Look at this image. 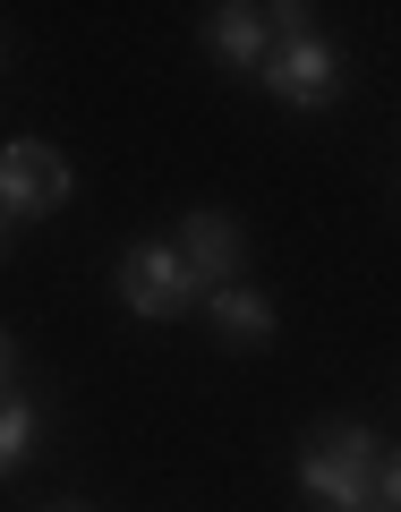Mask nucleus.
<instances>
[{"instance_id": "4", "label": "nucleus", "mask_w": 401, "mask_h": 512, "mask_svg": "<svg viewBox=\"0 0 401 512\" xmlns=\"http://www.w3.org/2000/svg\"><path fill=\"white\" fill-rule=\"evenodd\" d=\"M111 291H120L128 316H146V325L197 316V282H188V265L163 248V239H137V248H120V274H111Z\"/></svg>"}, {"instance_id": "8", "label": "nucleus", "mask_w": 401, "mask_h": 512, "mask_svg": "<svg viewBox=\"0 0 401 512\" xmlns=\"http://www.w3.org/2000/svg\"><path fill=\"white\" fill-rule=\"evenodd\" d=\"M35 444H43V410L26 402V393H0V478L18 470Z\"/></svg>"}, {"instance_id": "9", "label": "nucleus", "mask_w": 401, "mask_h": 512, "mask_svg": "<svg viewBox=\"0 0 401 512\" xmlns=\"http://www.w3.org/2000/svg\"><path fill=\"white\" fill-rule=\"evenodd\" d=\"M0 393H18V333L0 325Z\"/></svg>"}, {"instance_id": "12", "label": "nucleus", "mask_w": 401, "mask_h": 512, "mask_svg": "<svg viewBox=\"0 0 401 512\" xmlns=\"http://www.w3.org/2000/svg\"><path fill=\"white\" fill-rule=\"evenodd\" d=\"M0 248H9V222H0Z\"/></svg>"}, {"instance_id": "13", "label": "nucleus", "mask_w": 401, "mask_h": 512, "mask_svg": "<svg viewBox=\"0 0 401 512\" xmlns=\"http://www.w3.org/2000/svg\"><path fill=\"white\" fill-rule=\"evenodd\" d=\"M60 512H86V504H60Z\"/></svg>"}, {"instance_id": "3", "label": "nucleus", "mask_w": 401, "mask_h": 512, "mask_svg": "<svg viewBox=\"0 0 401 512\" xmlns=\"http://www.w3.org/2000/svg\"><path fill=\"white\" fill-rule=\"evenodd\" d=\"M256 86L274 94V103H291V111H325L333 94H342V52H333L316 26L274 35V52L256 60Z\"/></svg>"}, {"instance_id": "6", "label": "nucleus", "mask_w": 401, "mask_h": 512, "mask_svg": "<svg viewBox=\"0 0 401 512\" xmlns=\"http://www.w3.org/2000/svg\"><path fill=\"white\" fill-rule=\"evenodd\" d=\"M197 316H205V325H214L231 350H265V342L282 333V308L256 291V282H222V291H205Z\"/></svg>"}, {"instance_id": "1", "label": "nucleus", "mask_w": 401, "mask_h": 512, "mask_svg": "<svg viewBox=\"0 0 401 512\" xmlns=\"http://www.w3.org/2000/svg\"><path fill=\"white\" fill-rule=\"evenodd\" d=\"M299 487H308L316 512H350V504H393V453H384L376 427L359 419H325L299 453Z\"/></svg>"}, {"instance_id": "7", "label": "nucleus", "mask_w": 401, "mask_h": 512, "mask_svg": "<svg viewBox=\"0 0 401 512\" xmlns=\"http://www.w3.org/2000/svg\"><path fill=\"white\" fill-rule=\"evenodd\" d=\"M205 52L231 60V69H256V60L274 52V9H256V0H222V9H205Z\"/></svg>"}, {"instance_id": "11", "label": "nucleus", "mask_w": 401, "mask_h": 512, "mask_svg": "<svg viewBox=\"0 0 401 512\" xmlns=\"http://www.w3.org/2000/svg\"><path fill=\"white\" fill-rule=\"evenodd\" d=\"M0 69H9V35H0Z\"/></svg>"}, {"instance_id": "2", "label": "nucleus", "mask_w": 401, "mask_h": 512, "mask_svg": "<svg viewBox=\"0 0 401 512\" xmlns=\"http://www.w3.org/2000/svg\"><path fill=\"white\" fill-rule=\"evenodd\" d=\"M69 197H77V171H69L60 146H43V137H9V146H0V222H9V231L60 214Z\"/></svg>"}, {"instance_id": "5", "label": "nucleus", "mask_w": 401, "mask_h": 512, "mask_svg": "<svg viewBox=\"0 0 401 512\" xmlns=\"http://www.w3.org/2000/svg\"><path fill=\"white\" fill-rule=\"evenodd\" d=\"M171 256L188 265L197 299L222 291V282H248V231H239V214H222V205H197V214L180 222V239H171Z\"/></svg>"}, {"instance_id": "10", "label": "nucleus", "mask_w": 401, "mask_h": 512, "mask_svg": "<svg viewBox=\"0 0 401 512\" xmlns=\"http://www.w3.org/2000/svg\"><path fill=\"white\" fill-rule=\"evenodd\" d=\"M350 512H393V504H350Z\"/></svg>"}]
</instances>
